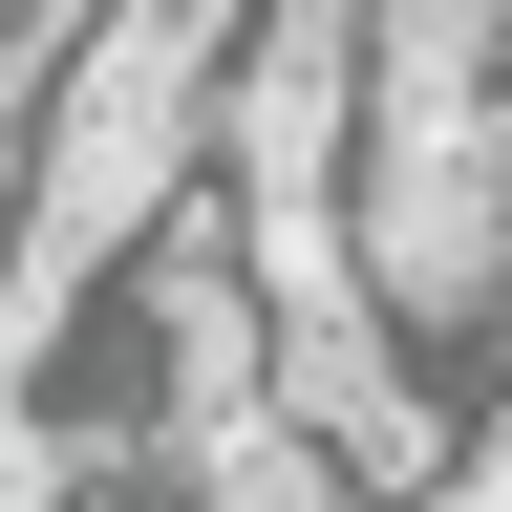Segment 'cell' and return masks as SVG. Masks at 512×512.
Listing matches in <instances>:
<instances>
[{"label": "cell", "instance_id": "1", "mask_svg": "<svg viewBox=\"0 0 512 512\" xmlns=\"http://www.w3.org/2000/svg\"><path fill=\"white\" fill-rule=\"evenodd\" d=\"M107 22H128V43H171V64H192V86H214V64L256 43V0H107Z\"/></svg>", "mask_w": 512, "mask_h": 512}]
</instances>
